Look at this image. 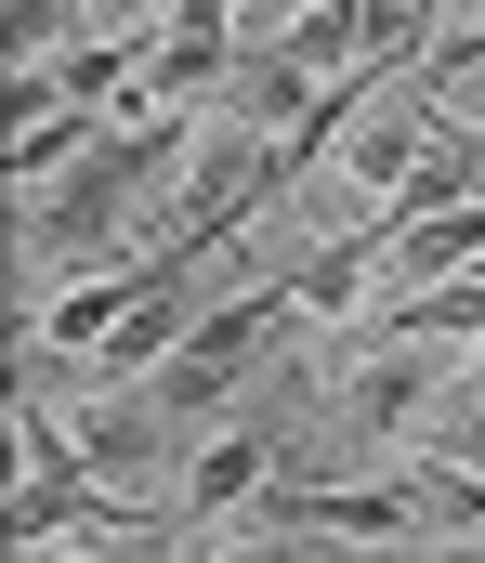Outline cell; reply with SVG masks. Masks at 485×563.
Returning a JSON list of instances; mask_svg holds the SVG:
<instances>
[{
	"label": "cell",
	"mask_w": 485,
	"mask_h": 563,
	"mask_svg": "<svg viewBox=\"0 0 485 563\" xmlns=\"http://www.w3.org/2000/svg\"><path fill=\"white\" fill-rule=\"evenodd\" d=\"M40 563H119V551H40Z\"/></svg>",
	"instance_id": "cell-2"
},
{
	"label": "cell",
	"mask_w": 485,
	"mask_h": 563,
	"mask_svg": "<svg viewBox=\"0 0 485 563\" xmlns=\"http://www.w3.org/2000/svg\"><path fill=\"white\" fill-rule=\"evenodd\" d=\"M223 13H236V40H289V26H302L316 0H223Z\"/></svg>",
	"instance_id": "cell-1"
}]
</instances>
